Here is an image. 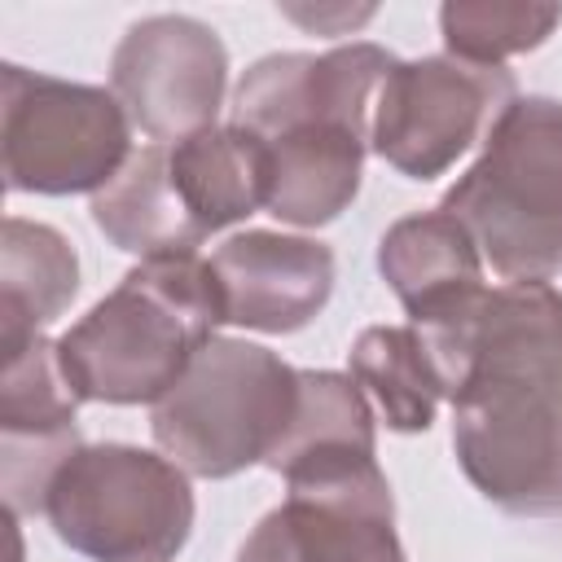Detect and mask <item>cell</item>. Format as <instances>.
Wrapping results in <instances>:
<instances>
[{
	"label": "cell",
	"instance_id": "6da1fadb",
	"mask_svg": "<svg viewBox=\"0 0 562 562\" xmlns=\"http://www.w3.org/2000/svg\"><path fill=\"white\" fill-rule=\"evenodd\" d=\"M413 329L474 492L514 518L562 514V294L549 281L483 285Z\"/></svg>",
	"mask_w": 562,
	"mask_h": 562
},
{
	"label": "cell",
	"instance_id": "7a4b0ae2",
	"mask_svg": "<svg viewBox=\"0 0 562 562\" xmlns=\"http://www.w3.org/2000/svg\"><path fill=\"white\" fill-rule=\"evenodd\" d=\"M220 325L211 259H145L57 338V360L83 404H158Z\"/></svg>",
	"mask_w": 562,
	"mask_h": 562
},
{
	"label": "cell",
	"instance_id": "3957f363",
	"mask_svg": "<svg viewBox=\"0 0 562 562\" xmlns=\"http://www.w3.org/2000/svg\"><path fill=\"white\" fill-rule=\"evenodd\" d=\"M439 206L470 228L496 277L553 281L562 272V101L514 97Z\"/></svg>",
	"mask_w": 562,
	"mask_h": 562
},
{
	"label": "cell",
	"instance_id": "277c9868",
	"mask_svg": "<svg viewBox=\"0 0 562 562\" xmlns=\"http://www.w3.org/2000/svg\"><path fill=\"white\" fill-rule=\"evenodd\" d=\"M299 404V369L246 338H211L154 404L149 430L189 479H233L263 465Z\"/></svg>",
	"mask_w": 562,
	"mask_h": 562
},
{
	"label": "cell",
	"instance_id": "5b68a950",
	"mask_svg": "<svg viewBox=\"0 0 562 562\" xmlns=\"http://www.w3.org/2000/svg\"><path fill=\"white\" fill-rule=\"evenodd\" d=\"M44 518L88 562H171L193 536V487L162 452L83 443L53 474Z\"/></svg>",
	"mask_w": 562,
	"mask_h": 562
},
{
	"label": "cell",
	"instance_id": "8992f818",
	"mask_svg": "<svg viewBox=\"0 0 562 562\" xmlns=\"http://www.w3.org/2000/svg\"><path fill=\"white\" fill-rule=\"evenodd\" d=\"M0 79V154L13 193L97 198L136 154L132 119L110 88L70 83L13 61Z\"/></svg>",
	"mask_w": 562,
	"mask_h": 562
},
{
	"label": "cell",
	"instance_id": "52a82bcc",
	"mask_svg": "<svg viewBox=\"0 0 562 562\" xmlns=\"http://www.w3.org/2000/svg\"><path fill=\"white\" fill-rule=\"evenodd\" d=\"M518 83L505 66H474L448 53L395 61L378 105L369 149L408 180L443 176L514 105Z\"/></svg>",
	"mask_w": 562,
	"mask_h": 562
},
{
	"label": "cell",
	"instance_id": "ba28073f",
	"mask_svg": "<svg viewBox=\"0 0 562 562\" xmlns=\"http://www.w3.org/2000/svg\"><path fill=\"white\" fill-rule=\"evenodd\" d=\"M237 562H404L378 457L285 479V501L255 522Z\"/></svg>",
	"mask_w": 562,
	"mask_h": 562
},
{
	"label": "cell",
	"instance_id": "9c48e42d",
	"mask_svg": "<svg viewBox=\"0 0 562 562\" xmlns=\"http://www.w3.org/2000/svg\"><path fill=\"white\" fill-rule=\"evenodd\" d=\"M110 92L140 136L176 145L215 127L228 92V48L189 13L140 18L110 57Z\"/></svg>",
	"mask_w": 562,
	"mask_h": 562
},
{
	"label": "cell",
	"instance_id": "30bf717a",
	"mask_svg": "<svg viewBox=\"0 0 562 562\" xmlns=\"http://www.w3.org/2000/svg\"><path fill=\"white\" fill-rule=\"evenodd\" d=\"M400 57L382 44H338L329 53H272L259 57L237 92L233 123L272 140L307 123H338L351 132H373L378 92Z\"/></svg>",
	"mask_w": 562,
	"mask_h": 562
},
{
	"label": "cell",
	"instance_id": "8fae6325",
	"mask_svg": "<svg viewBox=\"0 0 562 562\" xmlns=\"http://www.w3.org/2000/svg\"><path fill=\"white\" fill-rule=\"evenodd\" d=\"M224 325L255 334H294L312 325L334 294V250L316 237L246 228L211 255Z\"/></svg>",
	"mask_w": 562,
	"mask_h": 562
},
{
	"label": "cell",
	"instance_id": "7c38bea8",
	"mask_svg": "<svg viewBox=\"0 0 562 562\" xmlns=\"http://www.w3.org/2000/svg\"><path fill=\"white\" fill-rule=\"evenodd\" d=\"M378 272L408 312V325H430L487 285L470 228L443 206L395 220L378 241Z\"/></svg>",
	"mask_w": 562,
	"mask_h": 562
},
{
	"label": "cell",
	"instance_id": "4fadbf2b",
	"mask_svg": "<svg viewBox=\"0 0 562 562\" xmlns=\"http://www.w3.org/2000/svg\"><path fill=\"white\" fill-rule=\"evenodd\" d=\"M263 145H268V167H272L263 211L277 215L281 224L321 228L356 202L364 154H369L364 132H351L338 123H307Z\"/></svg>",
	"mask_w": 562,
	"mask_h": 562
},
{
	"label": "cell",
	"instance_id": "5bb4252c",
	"mask_svg": "<svg viewBox=\"0 0 562 562\" xmlns=\"http://www.w3.org/2000/svg\"><path fill=\"white\" fill-rule=\"evenodd\" d=\"M92 224L140 263L198 255V246L211 237L176 184L171 145L136 149L127 167L92 198Z\"/></svg>",
	"mask_w": 562,
	"mask_h": 562
},
{
	"label": "cell",
	"instance_id": "9a60e30c",
	"mask_svg": "<svg viewBox=\"0 0 562 562\" xmlns=\"http://www.w3.org/2000/svg\"><path fill=\"white\" fill-rule=\"evenodd\" d=\"M79 294L75 246L40 220L9 215L0 237V347L18 351Z\"/></svg>",
	"mask_w": 562,
	"mask_h": 562
},
{
	"label": "cell",
	"instance_id": "2e32d148",
	"mask_svg": "<svg viewBox=\"0 0 562 562\" xmlns=\"http://www.w3.org/2000/svg\"><path fill=\"white\" fill-rule=\"evenodd\" d=\"M171 171L206 233H220L268 206V145L237 123H215L198 136L176 140Z\"/></svg>",
	"mask_w": 562,
	"mask_h": 562
},
{
	"label": "cell",
	"instance_id": "e0dca14e",
	"mask_svg": "<svg viewBox=\"0 0 562 562\" xmlns=\"http://www.w3.org/2000/svg\"><path fill=\"white\" fill-rule=\"evenodd\" d=\"M364 457H378L369 395L356 386L351 373L299 369L294 417L263 465L281 479H294L321 465H342V461H364Z\"/></svg>",
	"mask_w": 562,
	"mask_h": 562
},
{
	"label": "cell",
	"instance_id": "ac0fdd59",
	"mask_svg": "<svg viewBox=\"0 0 562 562\" xmlns=\"http://www.w3.org/2000/svg\"><path fill=\"white\" fill-rule=\"evenodd\" d=\"M347 373L373 400L378 417L391 430L400 435L430 430L443 386L413 325H369L347 351Z\"/></svg>",
	"mask_w": 562,
	"mask_h": 562
},
{
	"label": "cell",
	"instance_id": "d6986e66",
	"mask_svg": "<svg viewBox=\"0 0 562 562\" xmlns=\"http://www.w3.org/2000/svg\"><path fill=\"white\" fill-rule=\"evenodd\" d=\"M79 395L61 373L57 342L35 338L18 351H4L0 378V439H70L79 435L75 413Z\"/></svg>",
	"mask_w": 562,
	"mask_h": 562
},
{
	"label": "cell",
	"instance_id": "ffe728a7",
	"mask_svg": "<svg viewBox=\"0 0 562 562\" xmlns=\"http://www.w3.org/2000/svg\"><path fill=\"white\" fill-rule=\"evenodd\" d=\"M562 22L558 4H505V0H448L439 9V35L448 57L474 66H505V57L540 48Z\"/></svg>",
	"mask_w": 562,
	"mask_h": 562
}]
</instances>
